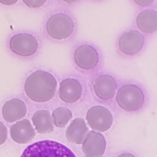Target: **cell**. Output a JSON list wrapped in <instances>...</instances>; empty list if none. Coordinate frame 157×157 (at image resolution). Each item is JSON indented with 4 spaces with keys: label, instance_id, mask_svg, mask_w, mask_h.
Returning a JSON list of instances; mask_svg holds the SVG:
<instances>
[{
    "label": "cell",
    "instance_id": "cell-22",
    "mask_svg": "<svg viewBox=\"0 0 157 157\" xmlns=\"http://www.w3.org/2000/svg\"><path fill=\"white\" fill-rule=\"evenodd\" d=\"M118 157H136L133 154H132V153H128V152H126V153H122V154H120Z\"/></svg>",
    "mask_w": 157,
    "mask_h": 157
},
{
    "label": "cell",
    "instance_id": "cell-8",
    "mask_svg": "<svg viewBox=\"0 0 157 157\" xmlns=\"http://www.w3.org/2000/svg\"><path fill=\"white\" fill-rule=\"evenodd\" d=\"M98 51L89 44H82L74 52L75 63L82 70H92L98 63Z\"/></svg>",
    "mask_w": 157,
    "mask_h": 157
},
{
    "label": "cell",
    "instance_id": "cell-14",
    "mask_svg": "<svg viewBox=\"0 0 157 157\" xmlns=\"http://www.w3.org/2000/svg\"><path fill=\"white\" fill-rule=\"evenodd\" d=\"M88 132V127L86 125V122L83 118L78 117L74 119L68 128L66 129L65 136L67 140H69L71 143L75 144H82L86 134Z\"/></svg>",
    "mask_w": 157,
    "mask_h": 157
},
{
    "label": "cell",
    "instance_id": "cell-6",
    "mask_svg": "<svg viewBox=\"0 0 157 157\" xmlns=\"http://www.w3.org/2000/svg\"><path fill=\"white\" fill-rule=\"evenodd\" d=\"M37 39L29 33H18L10 40V48L14 54L22 57H29L38 50Z\"/></svg>",
    "mask_w": 157,
    "mask_h": 157
},
{
    "label": "cell",
    "instance_id": "cell-5",
    "mask_svg": "<svg viewBox=\"0 0 157 157\" xmlns=\"http://www.w3.org/2000/svg\"><path fill=\"white\" fill-rule=\"evenodd\" d=\"M86 121L93 131L103 132H107L113 125V115L103 106H93L88 110L86 114Z\"/></svg>",
    "mask_w": 157,
    "mask_h": 157
},
{
    "label": "cell",
    "instance_id": "cell-4",
    "mask_svg": "<svg viewBox=\"0 0 157 157\" xmlns=\"http://www.w3.org/2000/svg\"><path fill=\"white\" fill-rule=\"evenodd\" d=\"M48 34L56 40H64L70 37L75 29L72 18L65 13H55L47 22Z\"/></svg>",
    "mask_w": 157,
    "mask_h": 157
},
{
    "label": "cell",
    "instance_id": "cell-21",
    "mask_svg": "<svg viewBox=\"0 0 157 157\" xmlns=\"http://www.w3.org/2000/svg\"><path fill=\"white\" fill-rule=\"evenodd\" d=\"M17 2H18V0H0V3L3 5H6V6L14 5Z\"/></svg>",
    "mask_w": 157,
    "mask_h": 157
},
{
    "label": "cell",
    "instance_id": "cell-7",
    "mask_svg": "<svg viewBox=\"0 0 157 157\" xmlns=\"http://www.w3.org/2000/svg\"><path fill=\"white\" fill-rule=\"evenodd\" d=\"M106 151L105 137L98 132H88L82 142V151L86 157L102 156Z\"/></svg>",
    "mask_w": 157,
    "mask_h": 157
},
{
    "label": "cell",
    "instance_id": "cell-10",
    "mask_svg": "<svg viewBox=\"0 0 157 157\" xmlns=\"http://www.w3.org/2000/svg\"><path fill=\"white\" fill-rule=\"evenodd\" d=\"M82 86L76 78H65L59 88V97L65 103H75L82 98Z\"/></svg>",
    "mask_w": 157,
    "mask_h": 157
},
{
    "label": "cell",
    "instance_id": "cell-11",
    "mask_svg": "<svg viewBox=\"0 0 157 157\" xmlns=\"http://www.w3.org/2000/svg\"><path fill=\"white\" fill-rule=\"evenodd\" d=\"M117 82L109 75H101L98 77L93 85L95 95L102 100H109L115 97L117 92Z\"/></svg>",
    "mask_w": 157,
    "mask_h": 157
},
{
    "label": "cell",
    "instance_id": "cell-18",
    "mask_svg": "<svg viewBox=\"0 0 157 157\" xmlns=\"http://www.w3.org/2000/svg\"><path fill=\"white\" fill-rule=\"evenodd\" d=\"M23 2L29 8H40L44 5L47 0H23Z\"/></svg>",
    "mask_w": 157,
    "mask_h": 157
},
{
    "label": "cell",
    "instance_id": "cell-9",
    "mask_svg": "<svg viewBox=\"0 0 157 157\" xmlns=\"http://www.w3.org/2000/svg\"><path fill=\"white\" fill-rule=\"evenodd\" d=\"M144 46V37L137 30H130L123 33L118 41L119 49L126 55L138 53Z\"/></svg>",
    "mask_w": 157,
    "mask_h": 157
},
{
    "label": "cell",
    "instance_id": "cell-24",
    "mask_svg": "<svg viewBox=\"0 0 157 157\" xmlns=\"http://www.w3.org/2000/svg\"><path fill=\"white\" fill-rule=\"evenodd\" d=\"M99 157H104V156H99Z\"/></svg>",
    "mask_w": 157,
    "mask_h": 157
},
{
    "label": "cell",
    "instance_id": "cell-20",
    "mask_svg": "<svg viewBox=\"0 0 157 157\" xmlns=\"http://www.w3.org/2000/svg\"><path fill=\"white\" fill-rule=\"evenodd\" d=\"M154 0H133V2L140 7H148L153 3Z\"/></svg>",
    "mask_w": 157,
    "mask_h": 157
},
{
    "label": "cell",
    "instance_id": "cell-2",
    "mask_svg": "<svg viewBox=\"0 0 157 157\" xmlns=\"http://www.w3.org/2000/svg\"><path fill=\"white\" fill-rule=\"evenodd\" d=\"M21 157H76L66 146L52 140L33 143L25 149Z\"/></svg>",
    "mask_w": 157,
    "mask_h": 157
},
{
    "label": "cell",
    "instance_id": "cell-12",
    "mask_svg": "<svg viewBox=\"0 0 157 157\" xmlns=\"http://www.w3.org/2000/svg\"><path fill=\"white\" fill-rule=\"evenodd\" d=\"M10 137L18 144L29 143L35 136V130L32 127L31 122L29 119L16 121L10 127Z\"/></svg>",
    "mask_w": 157,
    "mask_h": 157
},
{
    "label": "cell",
    "instance_id": "cell-1",
    "mask_svg": "<svg viewBox=\"0 0 157 157\" xmlns=\"http://www.w3.org/2000/svg\"><path fill=\"white\" fill-rule=\"evenodd\" d=\"M24 89L26 95L32 101L48 102L55 96L57 81L52 74L44 70H36L27 78Z\"/></svg>",
    "mask_w": 157,
    "mask_h": 157
},
{
    "label": "cell",
    "instance_id": "cell-23",
    "mask_svg": "<svg viewBox=\"0 0 157 157\" xmlns=\"http://www.w3.org/2000/svg\"><path fill=\"white\" fill-rule=\"evenodd\" d=\"M62 1H63L65 3H74V2H77L78 0H62Z\"/></svg>",
    "mask_w": 157,
    "mask_h": 157
},
{
    "label": "cell",
    "instance_id": "cell-3",
    "mask_svg": "<svg viewBox=\"0 0 157 157\" xmlns=\"http://www.w3.org/2000/svg\"><path fill=\"white\" fill-rule=\"evenodd\" d=\"M145 96L143 91L136 84H126L122 86L117 94L118 106L127 112L138 111L144 104Z\"/></svg>",
    "mask_w": 157,
    "mask_h": 157
},
{
    "label": "cell",
    "instance_id": "cell-19",
    "mask_svg": "<svg viewBox=\"0 0 157 157\" xmlns=\"http://www.w3.org/2000/svg\"><path fill=\"white\" fill-rule=\"evenodd\" d=\"M7 138H8V129L2 122H0V146L6 142Z\"/></svg>",
    "mask_w": 157,
    "mask_h": 157
},
{
    "label": "cell",
    "instance_id": "cell-13",
    "mask_svg": "<svg viewBox=\"0 0 157 157\" xmlns=\"http://www.w3.org/2000/svg\"><path fill=\"white\" fill-rule=\"evenodd\" d=\"M27 115V106L22 99L12 98L2 107V116L7 122L13 123L23 119Z\"/></svg>",
    "mask_w": 157,
    "mask_h": 157
},
{
    "label": "cell",
    "instance_id": "cell-16",
    "mask_svg": "<svg viewBox=\"0 0 157 157\" xmlns=\"http://www.w3.org/2000/svg\"><path fill=\"white\" fill-rule=\"evenodd\" d=\"M32 123L39 133H49L54 129L53 120L48 110H39L32 117Z\"/></svg>",
    "mask_w": 157,
    "mask_h": 157
},
{
    "label": "cell",
    "instance_id": "cell-17",
    "mask_svg": "<svg viewBox=\"0 0 157 157\" xmlns=\"http://www.w3.org/2000/svg\"><path fill=\"white\" fill-rule=\"evenodd\" d=\"M52 120L53 124L58 128H63L67 125L71 118L72 113L71 111L66 107H59L55 109L52 113Z\"/></svg>",
    "mask_w": 157,
    "mask_h": 157
},
{
    "label": "cell",
    "instance_id": "cell-15",
    "mask_svg": "<svg viewBox=\"0 0 157 157\" xmlns=\"http://www.w3.org/2000/svg\"><path fill=\"white\" fill-rule=\"evenodd\" d=\"M138 29L148 34L157 31V12L154 10H145L136 18Z\"/></svg>",
    "mask_w": 157,
    "mask_h": 157
}]
</instances>
